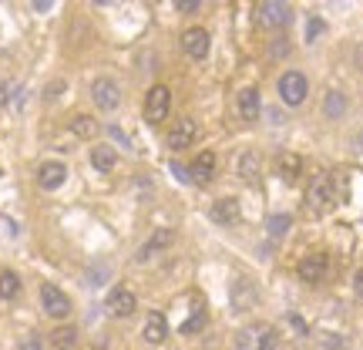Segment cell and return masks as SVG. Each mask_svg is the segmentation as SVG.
I'll use <instances>...</instances> for the list:
<instances>
[{
  "label": "cell",
  "instance_id": "cell-24",
  "mask_svg": "<svg viewBox=\"0 0 363 350\" xmlns=\"http://www.w3.org/2000/svg\"><path fill=\"white\" fill-rule=\"evenodd\" d=\"M71 131H74L78 138H94V135H98V121L91 115H74L71 118Z\"/></svg>",
  "mask_w": 363,
  "mask_h": 350
},
{
  "label": "cell",
  "instance_id": "cell-15",
  "mask_svg": "<svg viewBox=\"0 0 363 350\" xmlns=\"http://www.w3.org/2000/svg\"><path fill=\"white\" fill-rule=\"evenodd\" d=\"M239 216H242V206H239V199H219V202H212V219L219 222V226H233V222H239Z\"/></svg>",
  "mask_w": 363,
  "mask_h": 350
},
{
  "label": "cell",
  "instance_id": "cell-33",
  "mask_svg": "<svg viewBox=\"0 0 363 350\" xmlns=\"http://www.w3.org/2000/svg\"><path fill=\"white\" fill-rule=\"evenodd\" d=\"M13 91H17V84H13V81H4V84H0V108L13 98Z\"/></svg>",
  "mask_w": 363,
  "mask_h": 350
},
{
  "label": "cell",
  "instance_id": "cell-8",
  "mask_svg": "<svg viewBox=\"0 0 363 350\" xmlns=\"http://www.w3.org/2000/svg\"><path fill=\"white\" fill-rule=\"evenodd\" d=\"M330 270V260H326V253H310V256H303L296 266V276L303 283H320Z\"/></svg>",
  "mask_w": 363,
  "mask_h": 350
},
{
  "label": "cell",
  "instance_id": "cell-25",
  "mask_svg": "<svg viewBox=\"0 0 363 350\" xmlns=\"http://www.w3.org/2000/svg\"><path fill=\"white\" fill-rule=\"evenodd\" d=\"M51 344L57 350H71L74 344H78V330H74V327H57V330L51 334Z\"/></svg>",
  "mask_w": 363,
  "mask_h": 350
},
{
  "label": "cell",
  "instance_id": "cell-38",
  "mask_svg": "<svg viewBox=\"0 0 363 350\" xmlns=\"http://www.w3.org/2000/svg\"><path fill=\"white\" fill-rule=\"evenodd\" d=\"M289 324H293V327H296V330H299V334H306V324H303V320H299V317H289Z\"/></svg>",
  "mask_w": 363,
  "mask_h": 350
},
{
  "label": "cell",
  "instance_id": "cell-39",
  "mask_svg": "<svg viewBox=\"0 0 363 350\" xmlns=\"http://www.w3.org/2000/svg\"><path fill=\"white\" fill-rule=\"evenodd\" d=\"M357 67H360V71H363V44H360V48H357Z\"/></svg>",
  "mask_w": 363,
  "mask_h": 350
},
{
  "label": "cell",
  "instance_id": "cell-10",
  "mask_svg": "<svg viewBox=\"0 0 363 350\" xmlns=\"http://www.w3.org/2000/svg\"><path fill=\"white\" fill-rule=\"evenodd\" d=\"M108 313L111 317H131V313L138 310V297L131 293V290H125V286H115L111 293H108Z\"/></svg>",
  "mask_w": 363,
  "mask_h": 350
},
{
  "label": "cell",
  "instance_id": "cell-3",
  "mask_svg": "<svg viewBox=\"0 0 363 350\" xmlns=\"http://www.w3.org/2000/svg\"><path fill=\"white\" fill-rule=\"evenodd\" d=\"M172 108V91L165 84H152V91L145 94V121L148 125H162L169 118Z\"/></svg>",
  "mask_w": 363,
  "mask_h": 350
},
{
  "label": "cell",
  "instance_id": "cell-2",
  "mask_svg": "<svg viewBox=\"0 0 363 350\" xmlns=\"http://www.w3.org/2000/svg\"><path fill=\"white\" fill-rule=\"evenodd\" d=\"M235 347L239 350H272L276 347V330L269 324H249L235 334Z\"/></svg>",
  "mask_w": 363,
  "mask_h": 350
},
{
  "label": "cell",
  "instance_id": "cell-17",
  "mask_svg": "<svg viewBox=\"0 0 363 350\" xmlns=\"http://www.w3.org/2000/svg\"><path fill=\"white\" fill-rule=\"evenodd\" d=\"M172 243H175V229H155V236H152V239H148V243H145V246L138 249V256H135V260H138V263L152 260V256H155L158 249L172 246Z\"/></svg>",
  "mask_w": 363,
  "mask_h": 350
},
{
  "label": "cell",
  "instance_id": "cell-6",
  "mask_svg": "<svg viewBox=\"0 0 363 350\" xmlns=\"http://www.w3.org/2000/svg\"><path fill=\"white\" fill-rule=\"evenodd\" d=\"M40 307H44V313H48V317H54V320H65L67 313H71V300H67V293H61L54 283H44V286H40Z\"/></svg>",
  "mask_w": 363,
  "mask_h": 350
},
{
  "label": "cell",
  "instance_id": "cell-36",
  "mask_svg": "<svg viewBox=\"0 0 363 350\" xmlns=\"http://www.w3.org/2000/svg\"><path fill=\"white\" fill-rule=\"evenodd\" d=\"M353 290H357V297H363V266L357 270V276H353Z\"/></svg>",
  "mask_w": 363,
  "mask_h": 350
},
{
  "label": "cell",
  "instance_id": "cell-4",
  "mask_svg": "<svg viewBox=\"0 0 363 350\" xmlns=\"http://www.w3.org/2000/svg\"><path fill=\"white\" fill-rule=\"evenodd\" d=\"M306 94H310V81H306V75H299V71H286L283 78H279V102L283 104L296 108V104L306 102Z\"/></svg>",
  "mask_w": 363,
  "mask_h": 350
},
{
  "label": "cell",
  "instance_id": "cell-16",
  "mask_svg": "<svg viewBox=\"0 0 363 350\" xmlns=\"http://www.w3.org/2000/svg\"><path fill=\"white\" fill-rule=\"evenodd\" d=\"M145 340L152 347H162L169 340V320L162 313H148V320H145Z\"/></svg>",
  "mask_w": 363,
  "mask_h": 350
},
{
  "label": "cell",
  "instance_id": "cell-20",
  "mask_svg": "<svg viewBox=\"0 0 363 350\" xmlns=\"http://www.w3.org/2000/svg\"><path fill=\"white\" fill-rule=\"evenodd\" d=\"M256 175H259V155H256V152H242V155H239V179L256 182Z\"/></svg>",
  "mask_w": 363,
  "mask_h": 350
},
{
  "label": "cell",
  "instance_id": "cell-18",
  "mask_svg": "<svg viewBox=\"0 0 363 350\" xmlns=\"http://www.w3.org/2000/svg\"><path fill=\"white\" fill-rule=\"evenodd\" d=\"M189 175H192V182H208L212 179V175H216V152H199L195 162L189 165Z\"/></svg>",
  "mask_w": 363,
  "mask_h": 350
},
{
  "label": "cell",
  "instance_id": "cell-22",
  "mask_svg": "<svg viewBox=\"0 0 363 350\" xmlns=\"http://www.w3.org/2000/svg\"><path fill=\"white\" fill-rule=\"evenodd\" d=\"M299 169H303V158L293 155V152H286V155L279 158V175H283V182H296Z\"/></svg>",
  "mask_w": 363,
  "mask_h": 350
},
{
  "label": "cell",
  "instance_id": "cell-27",
  "mask_svg": "<svg viewBox=\"0 0 363 350\" xmlns=\"http://www.w3.org/2000/svg\"><path fill=\"white\" fill-rule=\"evenodd\" d=\"M206 320H208V313L206 310H195V317L189 320V324H182L179 327V334H199L202 327H206Z\"/></svg>",
  "mask_w": 363,
  "mask_h": 350
},
{
  "label": "cell",
  "instance_id": "cell-7",
  "mask_svg": "<svg viewBox=\"0 0 363 350\" xmlns=\"http://www.w3.org/2000/svg\"><path fill=\"white\" fill-rule=\"evenodd\" d=\"M91 98H94V104L101 111H115L118 104H121V88L111 78H98L91 84Z\"/></svg>",
  "mask_w": 363,
  "mask_h": 350
},
{
  "label": "cell",
  "instance_id": "cell-30",
  "mask_svg": "<svg viewBox=\"0 0 363 350\" xmlns=\"http://www.w3.org/2000/svg\"><path fill=\"white\" fill-rule=\"evenodd\" d=\"M289 54V40H283V38H276L269 44V58H286Z\"/></svg>",
  "mask_w": 363,
  "mask_h": 350
},
{
  "label": "cell",
  "instance_id": "cell-21",
  "mask_svg": "<svg viewBox=\"0 0 363 350\" xmlns=\"http://www.w3.org/2000/svg\"><path fill=\"white\" fill-rule=\"evenodd\" d=\"M323 111H326V118H343L347 115V94L343 91H330L323 102Z\"/></svg>",
  "mask_w": 363,
  "mask_h": 350
},
{
  "label": "cell",
  "instance_id": "cell-12",
  "mask_svg": "<svg viewBox=\"0 0 363 350\" xmlns=\"http://www.w3.org/2000/svg\"><path fill=\"white\" fill-rule=\"evenodd\" d=\"M67 179V169L61 165V162H44L38 169V185L44 189V192H54V189H61Z\"/></svg>",
  "mask_w": 363,
  "mask_h": 350
},
{
  "label": "cell",
  "instance_id": "cell-23",
  "mask_svg": "<svg viewBox=\"0 0 363 350\" xmlns=\"http://www.w3.org/2000/svg\"><path fill=\"white\" fill-rule=\"evenodd\" d=\"M289 229H293V219H289L286 212H276V216H269V219H266V233H269L272 239H283Z\"/></svg>",
  "mask_w": 363,
  "mask_h": 350
},
{
  "label": "cell",
  "instance_id": "cell-29",
  "mask_svg": "<svg viewBox=\"0 0 363 350\" xmlns=\"http://www.w3.org/2000/svg\"><path fill=\"white\" fill-rule=\"evenodd\" d=\"M104 276H108V266H104V263L101 266H91L88 270V286H101Z\"/></svg>",
  "mask_w": 363,
  "mask_h": 350
},
{
  "label": "cell",
  "instance_id": "cell-5",
  "mask_svg": "<svg viewBox=\"0 0 363 350\" xmlns=\"http://www.w3.org/2000/svg\"><path fill=\"white\" fill-rule=\"evenodd\" d=\"M289 17H293V11H289V4H283V0H262L259 7H256V24L259 27H286Z\"/></svg>",
  "mask_w": 363,
  "mask_h": 350
},
{
  "label": "cell",
  "instance_id": "cell-32",
  "mask_svg": "<svg viewBox=\"0 0 363 350\" xmlns=\"http://www.w3.org/2000/svg\"><path fill=\"white\" fill-rule=\"evenodd\" d=\"M17 350H44V344H40L38 334H30V337H24L21 344H17Z\"/></svg>",
  "mask_w": 363,
  "mask_h": 350
},
{
  "label": "cell",
  "instance_id": "cell-9",
  "mask_svg": "<svg viewBox=\"0 0 363 350\" xmlns=\"http://www.w3.org/2000/svg\"><path fill=\"white\" fill-rule=\"evenodd\" d=\"M229 300H233L235 313H249V310H256V303H259V290L249 283V280H235Z\"/></svg>",
  "mask_w": 363,
  "mask_h": 350
},
{
  "label": "cell",
  "instance_id": "cell-37",
  "mask_svg": "<svg viewBox=\"0 0 363 350\" xmlns=\"http://www.w3.org/2000/svg\"><path fill=\"white\" fill-rule=\"evenodd\" d=\"M30 7H34V11H51V0H34Z\"/></svg>",
  "mask_w": 363,
  "mask_h": 350
},
{
  "label": "cell",
  "instance_id": "cell-1",
  "mask_svg": "<svg viewBox=\"0 0 363 350\" xmlns=\"http://www.w3.org/2000/svg\"><path fill=\"white\" fill-rule=\"evenodd\" d=\"M337 202V189H333V175L330 172H320V175H313L310 189H306V206L313 212H326V209H333Z\"/></svg>",
  "mask_w": 363,
  "mask_h": 350
},
{
  "label": "cell",
  "instance_id": "cell-28",
  "mask_svg": "<svg viewBox=\"0 0 363 350\" xmlns=\"http://www.w3.org/2000/svg\"><path fill=\"white\" fill-rule=\"evenodd\" d=\"M323 31H326V24H323V21H320V17H313L310 24H306V40H310V44H313V40L320 38Z\"/></svg>",
  "mask_w": 363,
  "mask_h": 350
},
{
  "label": "cell",
  "instance_id": "cell-13",
  "mask_svg": "<svg viewBox=\"0 0 363 350\" xmlns=\"http://www.w3.org/2000/svg\"><path fill=\"white\" fill-rule=\"evenodd\" d=\"M195 135H199V125H195L192 118H182L169 131V148H189L195 142Z\"/></svg>",
  "mask_w": 363,
  "mask_h": 350
},
{
  "label": "cell",
  "instance_id": "cell-11",
  "mask_svg": "<svg viewBox=\"0 0 363 350\" xmlns=\"http://www.w3.org/2000/svg\"><path fill=\"white\" fill-rule=\"evenodd\" d=\"M182 48H185L189 58L202 61V58L208 54V31L206 27H189V31L182 34Z\"/></svg>",
  "mask_w": 363,
  "mask_h": 350
},
{
  "label": "cell",
  "instance_id": "cell-14",
  "mask_svg": "<svg viewBox=\"0 0 363 350\" xmlns=\"http://www.w3.org/2000/svg\"><path fill=\"white\" fill-rule=\"evenodd\" d=\"M259 111H262L259 88H242L239 91V115H242V121H259Z\"/></svg>",
  "mask_w": 363,
  "mask_h": 350
},
{
  "label": "cell",
  "instance_id": "cell-34",
  "mask_svg": "<svg viewBox=\"0 0 363 350\" xmlns=\"http://www.w3.org/2000/svg\"><path fill=\"white\" fill-rule=\"evenodd\" d=\"M172 175H175L179 182H192V175H189V169H185L182 162H172Z\"/></svg>",
  "mask_w": 363,
  "mask_h": 350
},
{
  "label": "cell",
  "instance_id": "cell-35",
  "mask_svg": "<svg viewBox=\"0 0 363 350\" xmlns=\"http://www.w3.org/2000/svg\"><path fill=\"white\" fill-rule=\"evenodd\" d=\"M175 7H179L182 13H195V11H199V7H202V4H199V0H179Z\"/></svg>",
  "mask_w": 363,
  "mask_h": 350
},
{
  "label": "cell",
  "instance_id": "cell-26",
  "mask_svg": "<svg viewBox=\"0 0 363 350\" xmlns=\"http://www.w3.org/2000/svg\"><path fill=\"white\" fill-rule=\"evenodd\" d=\"M17 293H21V280H17V273L4 270L0 273V300H13Z\"/></svg>",
  "mask_w": 363,
  "mask_h": 350
},
{
  "label": "cell",
  "instance_id": "cell-19",
  "mask_svg": "<svg viewBox=\"0 0 363 350\" xmlns=\"http://www.w3.org/2000/svg\"><path fill=\"white\" fill-rule=\"evenodd\" d=\"M91 165L98 172H111L118 165V155L111 145H98V148H91Z\"/></svg>",
  "mask_w": 363,
  "mask_h": 350
},
{
  "label": "cell",
  "instance_id": "cell-31",
  "mask_svg": "<svg viewBox=\"0 0 363 350\" xmlns=\"http://www.w3.org/2000/svg\"><path fill=\"white\" fill-rule=\"evenodd\" d=\"M323 347L326 350H343V347H347V340L337 337V334H323Z\"/></svg>",
  "mask_w": 363,
  "mask_h": 350
}]
</instances>
